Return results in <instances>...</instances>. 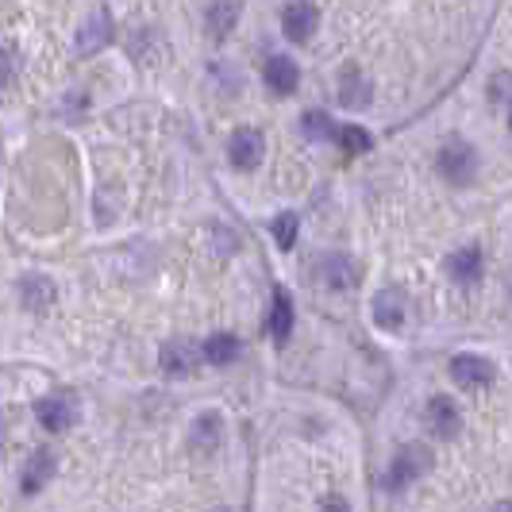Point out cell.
Wrapping results in <instances>:
<instances>
[{"label":"cell","mask_w":512,"mask_h":512,"mask_svg":"<svg viewBox=\"0 0 512 512\" xmlns=\"http://www.w3.org/2000/svg\"><path fill=\"white\" fill-rule=\"evenodd\" d=\"M432 470V451L424 447V443H405L393 462H389V470H385V489H405L412 486L416 478H424Z\"/></svg>","instance_id":"1"},{"label":"cell","mask_w":512,"mask_h":512,"mask_svg":"<svg viewBox=\"0 0 512 512\" xmlns=\"http://www.w3.org/2000/svg\"><path fill=\"white\" fill-rule=\"evenodd\" d=\"M439 174L451 181V185H470L474 174H478V154L470 143H462V139H451V143H443V151L436 158Z\"/></svg>","instance_id":"2"},{"label":"cell","mask_w":512,"mask_h":512,"mask_svg":"<svg viewBox=\"0 0 512 512\" xmlns=\"http://www.w3.org/2000/svg\"><path fill=\"white\" fill-rule=\"evenodd\" d=\"M116 39V27H112V16H108V8H93L89 12V20L77 27V54L81 58H89V54L104 51L108 43Z\"/></svg>","instance_id":"3"},{"label":"cell","mask_w":512,"mask_h":512,"mask_svg":"<svg viewBox=\"0 0 512 512\" xmlns=\"http://www.w3.org/2000/svg\"><path fill=\"white\" fill-rule=\"evenodd\" d=\"M316 27H320V8H316L312 0H293V4H285L282 31L289 43H308V39L316 35Z\"/></svg>","instance_id":"4"},{"label":"cell","mask_w":512,"mask_h":512,"mask_svg":"<svg viewBox=\"0 0 512 512\" xmlns=\"http://www.w3.org/2000/svg\"><path fill=\"white\" fill-rule=\"evenodd\" d=\"M228 158L235 170H255L258 162L266 158V139H262V131H255V128L235 131L228 139Z\"/></svg>","instance_id":"5"},{"label":"cell","mask_w":512,"mask_h":512,"mask_svg":"<svg viewBox=\"0 0 512 512\" xmlns=\"http://www.w3.org/2000/svg\"><path fill=\"white\" fill-rule=\"evenodd\" d=\"M35 416H39V424L47 432H66V428H74L77 420V401L70 393H51V397H43L35 405Z\"/></svg>","instance_id":"6"},{"label":"cell","mask_w":512,"mask_h":512,"mask_svg":"<svg viewBox=\"0 0 512 512\" xmlns=\"http://www.w3.org/2000/svg\"><path fill=\"white\" fill-rule=\"evenodd\" d=\"M316 274L328 289H355L362 282V266L351 255H324Z\"/></svg>","instance_id":"7"},{"label":"cell","mask_w":512,"mask_h":512,"mask_svg":"<svg viewBox=\"0 0 512 512\" xmlns=\"http://www.w3.org/2000/svg\"><path fill=\"white\" fill-rule=\"evenodd\" d=\"M424 424H428V432L436 439H455L462 428V416H459V405L451 401V397H432L428 401V412H424Z\"/></svg>","instance_id":"8"},{"label":"cell","mask_w":512,"mask_h":512,"mask_svg":"<svg viewBox=\"0 0 512 512\" xmlns=\"http://www.w3.org/2000/svg\"><path fill=\"white\" fill-rule=\"evenodd\" d=\"M451 378L459 385H466V389H486V385H493L497 370L482 355H455L451 359Z\"/></svg>","instance_id":"9"},{"label":"cell","mask_w":512,"mask_h":512,"mask_svg":"<svg viewBox=\"0 0 512 512\" xmlns=\"http://www.w3.org/2000/svg\"><path fill=\"white\" fill-rule=\"evenodd\" d=\"M197 362H201V355H197V347H193L189 339H170V343L162 347V355H158V366H162L170 378L193 374V370H197Z\"/></svg>","instance_id":"10"},{"label":"cell","mask_w":512,"mask_h":512,"mask_svg":"<svg viewBox=\"0 0 512 512\" xmlns=\"http://www.w3.org/2000/svg\"><path fill=\"white\" fill-rule=\"evenodd\" d=\"M220 443H224V416H220V412H201V416L193 420V428H189V447L208 455V451H216Z\"/></svg>","instance_id":"11"},{"label":"cell","mask_w":512,"mask_h":512,"mask_svg":"<svg viewBox=\"0 0 512 512\" xmlns=\"http://www.w3.org/2000/svg\"><path fill=\"white\" fill-rule=\"evenodd\" d=\"M405 312H409V305H405V293L401 289H382L374 297V324L385 328V332H397L405 324Z\"/></svg>","instance_id":"12"},{"label":"cell","mask_w":512,"mask_h":512,"mask_svg":"<svg viewBox=\"0 0 512 512\" xmlns=\"http://www.w3.org/2000/svg\"><path fill=\"white\" fill-rule=\"evenodd\" d=\"M266 89L270 93H278V97H289L297 85H301V70H297V62L293 58H285V54H274L270 62H266Z\"/></svg>","instance_id":"13"},{"label":"cell","mask_w":512,"mask_h":512,"mask_svg":"<svg viewBox=\"0 0 512 512\" xmlns=\"http://www.w3.org/2000/svg\"><path fill=\"white\" fill-rule=\"evenodd\" d=\"M482 270H486V262H482L478 247H462V251H455V255L447 258V274L459 285H478L482 282Z\"/></svg>","instance_id":"14"},{"label":"cell","mask_w":512,"mask_h":512,"mask_svg":"<svg viewBox=\"0 0 512 512\" xmlns=\"http://www.w3.org/2000/svg\"><path fill=\"white\" fill-rule=\"evenodd\" d=\"M54 297H58V289H54L51 278H43V274L20 278V301H24V308H31V312H47V308L54 305Z\"/></svg>","instance_id":"15"},{"label":"cell","mask_w":512,"mask_h":512,"mask_svg":"<svg viewBox=\"0 0 512 512\" xmlns=\"http://www.w3.org/2000/svg\"><path fill=\"white\" fill-rule=\"evenodd\" d=\"M374 97V85H370V77L359 74L355 66H347L343 77H339V101L347 104V108H366Z\"/></svg>","instance_id":"16"},{"label":"cell","mask_w":512,"mask_h":512,"mask_svg":"<svg viewBox=\"0 0 512 512\" xmlns=\"http://www.w3.org/2000/svg\"><path fill=\"white\" fill-rule=\"evenodd\" d=\"M54 470H58V462H54V455L47 447L31 451V459L24 466V493H39L54 478Z\"/></svg>","instance_id":"17"},{"label":"cell","mask_w":512,"mask_h":512,"mask_svg":"<svg viewBox=\"0 0 512 512\" xmlns=\"http://www.w3.org/2000/svg\"><path fill=\"white\" fill-rule=\"evenodd\" d=\"M266 332H270L274 343H285L289 332H293V301H289L285 289H274V305H270V324H266Z\"/></svg>","instance_id":"18"},{"label":"cell","mask_w":512,"mask_h":512,"mask_svg":"<svg viewBox=\"0 0 512 512\" xmlns=\"http://www.w3.org/2000/svg\"><path fill=\"white\" fill-rule=\"evenodd\" d=\"M239 339L228 332H216V335H208L205 339V347H201V359H208L212 366H231V362L239 359Z\"/></svg>","instance_id":"19"},{"label":"cell","mask_w":512,"mask_h":512,"mask_svg":"<svg viewBox=\"0 0 512 512\" xmlns=\"http://www.w3.org/2000/svg\"><path fill=\"white\" fill-rule=\"evenodd\" d=\"M205 24L212 39H228L231 27L239 24V4H235V0H216V4L208 8Z\"/></svg>","instance_id":"20"},{"label":"cell","mask_w":512,"mask_h":512,"mask_svg":"<svg viewBox=\"0 0 512 512\" xmlns=\"http://www.w3.org/2000/svg\"><path fill=\"white\" fill-rule=\"evenodd\" d=\"M297 228H301L297 212H282V216H274L270 235H274V243H278L282 251H293V243H297Z\"/></svg>","instance_id":"21"},{"label":"cell","mask_w":512,"mask_h":512,"mask_svg":"<svg viewBox=\"0 0 512 512\" xmlns=\"http://www.w3.org/2000/svg\"><path fill=\"white\" fill-rule=\"evenodd\" d=\"M301 131H305L308 139L324 143V139H335V131H339V128L328 120V112H316V108H312V112H305V116H301Z\"/></svg>","instance_id":"22"},{"label":"cell","mask_w":512,"mask_h":512,"mask_svg":"<svg viewBox=\"0 0 512 512\" xmlns=\"http://www.w3.org/2000/svg\"><path fill=\"white\" fill-rule=\"evenodd\" d=\"M335 143L343 147V154H362V151H370V135H366L362 128H355V124H347V128L335 131Z\"/></svg>","instance_id":"23"},{"label":"cell","mask_w":512,"mask_h":512,"mask_svg":"<svg viewBox=\"0 0 512 512\" xmlns=\"http://www.w3.org/2000/svg\"><path fill=\"white\" fill-rule=\"evenodd\" d=\"M320 512H351V505H347V497H324Z\"/></svg>","instance_id":"24"},{"label":"cell","mask_w":512,"mask_h":512,"mask_svg":"<svg viewBox=\"0 0 512 512\" xmlns=\"http://www.w3.org/2000/svg\"><path fill=\"white\" fill-rule=\"evenodd\" d=\"M12 81V54L0 47V85H8Z\"/></svg>","instance_id":"25"},{"label":"cell","mask_w":512,"mask_h":512,"mask_svg":"<svg viewBox=\"0 0 512 512\" xmlns=\"http://www.w3.org/2000/svg\"><path fill=\"white\" fill-rule=\"evenodd\" d=\"M493 512H512V501H501V505H497Z\"/></svg>","instance_id":"26"},{"label":"cell","mask_w":512,"mask_h":512,"mask_svg":"<svg viewBox=\"0 0 512 512\" xmlns=\"http://www.w3.org/2000/svg\"><path fill=\"white\" fill-rule=\"evenodd\" d=\"M509 124H512V108H509Z\"/></svg>","instance_id":"27"}]
</instances>
